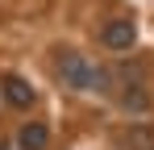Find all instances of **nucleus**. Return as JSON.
Instances as JSON below:
<instances>
[{
  "label": "nucleus",
  "mask_w": 154,
  "mask_h": 150,
  "mask_svg": "<svg viewBox=\"0 0 154 150\" xmlns=\"http://www.w3.org/2000/svg\"><path fill=\"white\" fill-rule=\"evenodd\" d=\"M46 142H50V129H46L42 121L21 125V133H17V146L21 150H46Z\"/></svg>",
  "instance_id": "obj_4"
},
{
  "label": "nucleus",
  "mask_w": 154,
  "mask_h": 150,
  "mask_svg": "<svg viewBox=\"0 0 154 150\" xmlns=\"http://www.w3.org/2000/svg\"><path fill=\"white\" fill-rule=\"evenodd\" d=\"M121 104H125L129 113H146V108H150V92L142 88V79L125 83V92H121Z\"/></svg>",
  "instance_id": "obj_5"
},
{
  "label": "nucleus",
  "mask_w": 154,
  "mask_h": 150,
  "mask_svg": "<svg viewBox=\"0 0 154 150\" xmlns=\"http://www.w3.org/2000/svg\"><path fill=\"white\" fill-rule=\"evenodd\" d=\"M58 75H63V83L75 88V92H92V88H104V83H108V75H104L100 67H92L79 50H63V54H58Z\"/></svg>",
  "instance_id": "obj_1"
},
{
  "label": "nucleus",
  "mask_w": 154,
  "mask_h": 150,
  "mask_svg": "<svg viewBox=\"0 0 154 150\" xmlns=\"http://www.w3.org/2000/svg\"><path fill=\"white\" fill-rule=\"evenodd\" d=\"M100 42H104L108 50H121V54H125V50L137 42V21H133V17H117V21H108V25L100 29Z\"/></svg>",
  "instance_id": "obj_2"
},
{
  "label": "nucleus",
  "mask_w": 154,
  "mask_h": 150,
  "mask_svg": "<svg viewBox=\"0 0 154 150\" xmlns=\"http://www.w3.org/2000/svg\"><path fill=\"white\" fill-rule=\"evenodd\" d=\"M0 92H4V100L13 108H33V100H38V92L29 88V79H21V75H4L0 79Z\"/></svg>",
  "instance_id": "obj_3"
}]
</instances>
